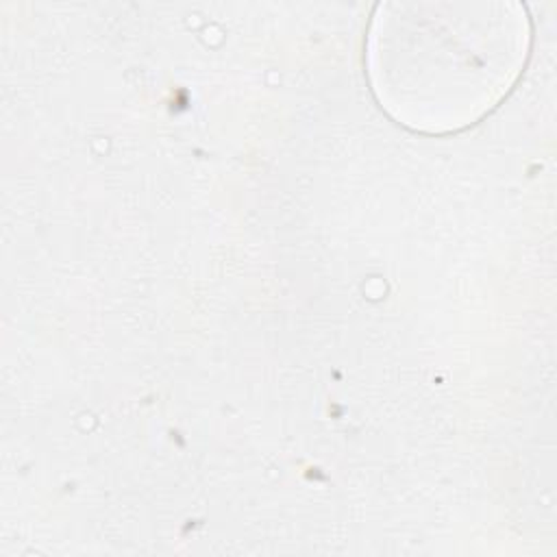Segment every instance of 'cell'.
<instances>
[{
    "mask_svg": "<svg viewBox=\"0 0 557 557\" xmlns=\"http://www.w3.org/2000/svg\"><path fill=\"white\" fill-rule=\"evenodd\" d=\"M522 39L503 17H381L368 74L381 107L420 133L481 120L516 83Z\"/></svg>",
    "mask_w": 557,
    "mask_h": 557,
    "instance_id": "6da1fadb",
    "label": "cell"
}]
</instances>
